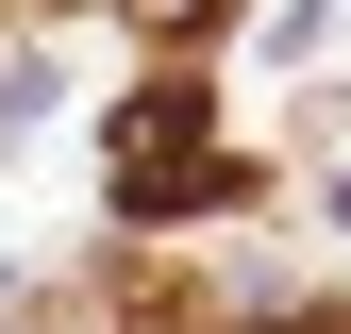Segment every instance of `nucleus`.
I'll return each instance as SVG.
<instances>
[{"label": "nucleus", "instance_id": "obj_1", "mask_svg": "<svg viewBox=\"0 0 351 334\" xmlns=\"http://www.w3.org/2000/svg\"><path fill=\"white\" fill-rule=\"evenodd\" d=\"M117 184H134V201H217V184H234V167H217V151L184 134V84H167L134 134H117Z\"/></svg>", "mask_w": 351, "mask_h": 334}, {"label": "nucleus", "instance_id": "obj_2", "mask_svg": "<svg viewBox=\"0 0 351 334\" xmlns=\"http://www.w3.org/2000/svg\"><path fill=\"white\" fill-rule=\"evenodd\" d=\"M318 334H351V318H318Z\"/></svg>", "mask_w": 351, "mask_h": 334}]
</instances>
